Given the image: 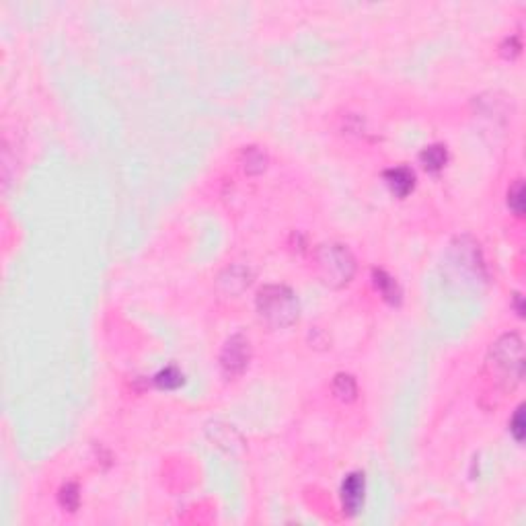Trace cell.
Segmentation results:
<instances>
[{
    "label": "cell",
    "instance_id": "ba28073f",
    "mask_svg": "<svg viewBox=\"0 0 526 526\" xmlns=\"http://www.w3.org/2000/svg\"><path fill=\"white\" fill-rule=\"evenodd\" d=\"M419 161H421L426 171L438 173L446 164V161H448V152H446V148L442 144H430L419 152Z\"/></svg>",
    "mask_w": 526,
    "mask_h": 526
},
{
    "label": "cell",
    "instance_id": "6da1fadb",
    "mask_svg": "<svg viewBox=\"0 0 526 526\" xmlns=\"http://www.w3.org/2000/svg\"><path fill=\"white\" fill-rule=\"evenodd\" d=\"M257 312L261 317L263 323H268L273 329H284L296 323L298 312H300V305L296 294L282 284H270L263 286L257 292Z\"/></svg>",
    "mask_w": 526,
    "mask_h": 526
},
{
    "label": "cell",
    "instance_id": "3957f363",
    "mask_svg": "<svg viewBox=\"0 0 526 526\" xmlns=\"http://www.w3.org/2000/svg\"><path fill=\"white\" fill-rule=\"evenodd\" d=\"M493 366L500 368L506 377L520 381L525 372V356H522V340L518 335H504L491 347Z\"/></svg>",
    "mask_w": 526,
    "mask_h": 526
},
{
    "label": "cell",
    "instance_id": "5bb4252c",
    "mask_svg": "<svg viewBox=\"0 0 526 526\" xmlns=\"http://www.w3.org/2000/svg\"><path fill=\"white\" fill-rule=\"evenodd\" d=\"M510 432H512L516 442H522L525 440V407L522 405L516 409L514 418L510 421Z\"/></svg>",
    "mask_w": 526,
    "mask_h": 526
},
{
    "label": "cell",
    "instance_id": "7c38bea8",
    "mask_svg": "<svg viewBox=\"0 0 526 526\" xmlns=\"http://www.w3.org/2000/svg\"><path fill=\"white\" fill-rule=\"evenodd\" d=\"M154 382L157 386L161 389H177L183 384V374L175 368V366H169V368H163L157 377H154Z\"/></svg>",
    "mask_w": 526,
    "mask_h": 526
},
{
    "label": "cell",
    "instance_id": "7a4b0ae2",
    "mask_svg": "<svg viewBox=\"0 0 526 526\" xmlns=\"http://www.w3.org/2000/svg\"><path fill=\"white\" fill-rule=\"evenodd\" d=\"M315 268L327 286L342 288L356 273V259L345 245L325 243L315 251Z\"/></svg>",
    "mask_w": 526,
    "mask_h": 526
},
{
    "label": "cell",
    "instance_id": "30bf717a",
    "mask_svg": "<svg viewBox=\"0 0 526 526\" xmlns=\"http://www.w3.org/2000/svg\"><path fill=\"white\" fill-rule=\"evenodd\" d=\"M265 163H268V157H265L259 148H255V146H249V148L243 152V167H245V171L251 173V175L261 173V171L265 169Z\"/></svg>",
    "mask_w": 526,
    "mask_h": 526
},
{
    "label": "cell",
    "instance_id": "52a82bcc",
    "mask_svg": "<svg viewBox=\"0 0 526 526\" xmlns=\"http://www.w3.org/2000/svg\"><path fill=\"white\" fill-rule=\"evenodd\" d=\"M372 280H374L377 290L381 292L382 298H384L386 303H391V305H399L401 288H399V284L395 282V278H393V275H389V273L382 272V270H374V272H372Z\"/></svg>",
    "mask_w": 526,
    "mask_h": 526
},
{
    "label": "cell",
    "instance_id": "8992f818",
    "mask_svg": "<svg viewBox=\"0 0 526 526\" xmlns=\"http://www.w3.org/2000/svg\"><path fill=\"white\" fill-rule=\"evenodd\" d=\"M384 182L397 198H405L416 187V175L409 167H393L384 171Z\"/></svg>",
    "mask_w": 526,
    "mask_h": 526
},
{
    "label": "cell",
    "instance_id": "8fae6325",
    "mask_svg": "<svg viewBox=\"0 0 526 526\" xmlns=\"http://www.w3.org/2000/svg\"><path fill=\"white\" fill-rule=\"evenodd\" d=\"M58 502H60L62 508L68 510V512L78 510V504H80L78 485H76V483H66V485H62V490L58 493Z\"/></svg>",
    "mask_w": 526,
    "mask_h": 526
},
{
    "label": "cell",
    "instance_id": "277c9868",
    "mask_svg": "<svg viewBox=\"0 0 526 526\" xmlns=\"http://www.w3.org/2000/svg\"><path fill=\"white\" fill-rule=\"evenodd\" d=\"M251 360V344L243 333H236L226 340V344L220 352V368L222 374L228 379H235L245 372L247 364Z\"/></svg>",
    "mask_w": 526,
    "mask_h": 526
},
{
    "label": "cell",
    "instance_id": "9c48e42d",
    "mask_svg": "<svg viewBox=\"0 0 526 526\" xmlns=\"http://www.w3.org/2000/svg\"><path fill=\"white\" fill-rule=\"evenodd\" d=\"M333 393H335V397L340 401H344V403H349V401L356 399V395H358V384L354 381V377H349V374H335V379H333Z\"/></svg>",
    "mask_w": 526,
    "mask_h": 526
},
{
    "label": "cell",
    "instance_id": "4fadbf2b",
    "mask_svg": "<svg viewBox=\"0 0 526 526\" xmlns=\"http://www.w3.org/2000/svg\"><path fill=\"white\" fill-rule=\"evenodd\" d=\"M508 206L516 216H522L525 214V183H522V179H518V182L510 187Z\"/></svg>",
    "mask_w": 526,
    "mask_h": 526
},
{
    "label": "cell",
    "instance_id": "5b68a950",
    "mask_svg": "<svg viewBox=\"0 0 526 526\" xmlns=\"http://www.w3.org/2000/svg\"><path fill=\"white\" fill-rule=\"evenodd\" d=\"M364 491H366L364 473H349L342 483V506L347 516H356L360 512L364 504Z\"/></svg>",
    "mask_w": 526,
    "mask_h": 526
}]
</instances>
